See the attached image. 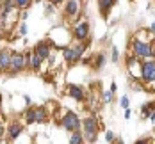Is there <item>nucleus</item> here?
Returning <instances> with one entry per match:
<instances>
[{
  "label": "nucleus",
  "mask_w": 155,
  "mask_h": 144,
  "mask_svg": "<svg viewBox=\"0 0 155 144\" xmlns=\"http://www.w3.org/2000/svg\"><path fill=\"white\" fill-rule=\"evenodd\" d=\"M100 132V125H98V119L96 117H86L82 121V135L86 137L87 142H94L96 141V135Z\"/></svg>",
  "instance_id": "f257e3e1"
},
{
  "label": "nucleus",
  "mask_w": 155,
  "mask_h": 144,
  "mask_svg": "<svg viewBox=\"0 0 155 144\" xmlns=\"http://www.w3.org/2000/svg\"><path fill=\"white\" fill-rule=\"evenodd\" d=\"M86 43L84 41H78L77 45H71V46H64L62 48V53H64V61L66 62H77L78 59L82 57V53L86 52Z\"/></svg>",
  "instance_id": "f03ea898"
},
{
  "label": "nucleus",
  "mask_w": 155,
  "mask_h": 144,
  "mask_svg": "<svg viewBox=\"0 0 155 144\" xmlns=\"http://www.w3.org/2000/svg\"><path fill=\"white\" fill-rule=\"evenodd\" d=\"M132 55L137 57V59H141V61L152 57V43L134 39V41H132Z\"/></svg>",
  "instance_id": "7ed1b4c3"
},
{
  "label": "nucleus",
  "mask_w": 155,
  "mask_h": 144,
  "mask_svg": "<svg viewBox=\"0 0 155 144\" xmlns=\"http://www.w3.org/2000/svg\"><path fill=\"white\" fill-rule=\"evenodd\" d=\"M61 125L64 126V130H68V132H77V130H80V126H82V123H80V119H78V116L75 112H66L61 119Z\"/></svg>",
  "instance_id": "20e7f679"
},
{
  "label": "nucleus",
  "mask_w": 155,
  "mask_h": 144,
  "mask_svg": "<svg viewBox=\"0 0 155 144\" xmlns=\"http://www.w3.org/2000/svg\"><path fill=\"white\" fill-rule=\"evenodd\" d=\"M47 119V110L45 107H32L25 112V121L31 125V123H43Z\"/></svg>",
  "instance_id": "39448f33"
},
{
  "label": "nucleus",
  "mask_w": 155,
  "mask_h": 144,
  "mask_svg": "<svg viewBox=\"0 0 155 144\" xmlns=\"http://www.w3.org/2000/svg\"><path fill=\"white\" fill-rule=\"evenodd\" d=\"M141 80L144 84L155 82V61H144V62H141Z\"/></svg>",
  "instance_id": "423d86ee"
},
{
  "label": "nucleus",
  "mask_w": 155,
  "mask_h": 144,
  "mask_svg": "<svg viewBox=\"0 0 155 144\" xmlns=\"http://www.w3.org/2000/svg\"><path fill=\"white\" fill-rule=\"evenodd\" d=\"M141 59L134 55H127V68L132 73V78H141Z\"/></svg>",
  "instance_id": "0eeeda50"
},
{
  "label": "nucleus",
  "mask_w": 155,
  "mask_h": 144,
  "mask_svg": "<svg viewBox=\"0 0 155 144\" xmlns=\"http://www.w3.org/2000/svg\"><path fill=\"white\" fill-rule=\"evenodd\" d=\"M50 48H52V41H39L34 48V53L39 59L47 61V59H50Z\"/></svg>",
  "instance_id": "6e6552de"
},
{
  "label": "nucleus",
  "mask_w": 155,
  "mask_h": 144,
  "mask_svg": "<svg viewBox=\"0 0 155 144\" xmlns=\"http://www.w3.org/2000/svg\"><path fill=\"white\" fill-rule=\"evenodd\" d=\"M87 36H89V23H87V21L78 23L77 27H75V30H73V37H75L77 41H86Z\"/></svg>",
  "instance_id": "1a4fd4ad"
},
{
  "label": "nucleus",
  "mask_w": 155,
  "mask_h": 144,
  "mask_svg": "<svg viewBox=\"0 0 155 144\" xmlns=\"http://www.w3.org/2000/svg\"><path fill=\"white\" fill-rule=\"evenodd\" d=\"M11 57H13V53L9 50H0V71H9Z\"/></svg>",
  "instance_id": "9d476101"
},
{
  "label": "nucleus",
  "mask_w": 155,
  "mask_h": 144,
  "mask_svg": "<svg viewBox=\"0 0 155 144\" xmlns=\"http://www.w3.org/2000/svg\"><path fill=\"white\" fill-rule=\"evenodd\" d=\"M78 13V0H68L66 5H64V16L71 18Z\"/></svg>",
  "instance_id": "9b49d317"
},
{
  "label": "nucleus",
  "mask_w": 155,
  "mask_h": 144,
  "mask_svg": "<svg viewBox=\"0 0 155 144\" xmlns=\"http://www.w3.org/2000/svg\"><path fill=\"white\" fill-rule=\"evenodd\" d=\"M68 94L71 96L73 100H77V101H82L84 100V89L80 87V85H68Z\"/></svg>",
  "instance_id": "f8f14e48"
},
{
  "label": "nucleus",
  "mask_w": 155,
  "mask_h": 144,
  "mask_svg": "<svg viewBox=\"0 0 155 144\" xmlns=\"http://www.w3.org/2000/svg\"><path fill=\"white\" fill-rule=\"evenodd\" d=\"M5 130H7V135H9V139H16V137L21 133L23 125H21V123H18V121H15V123H11L9 126L5 128Z\"/></svg>",
  "instance_id": "ddd939ff"
},
{
  "label": "nucleus",
  "mask_w": 155,
  "mask_h": 144,
  "mask_svg": "<svg viewBox=\"0 0 155 144\" xmlns=\"http://www.w3.org/2000/svg\"><path fill=\"white\" fill-rule=\"evenodd\" d=\"M116 2H118V0H98V9H100V13L104 16H107L109 11L114 7Z\"/></svg>",
  "instance_id": "4468645a"
},
{
  "label": "nucleus",
  "mask_w": 155,
  "mask_h": 144,
  "mask_svg": "<svg viewBox=\"0 0 155 144\" xmlns=\"http://www.w3.org/2000/svg\"><path fill=\"white\" fill-rule=\"evenodd\" d=\"M41 66H43V59H39L34 52L31 53V68L34 69V71H39L41 69Z\"/></svg>",
  "instance_id": "2eb2a0df"
},
{
  "label": "nucleus",
  "mask_w": 155,
  "mask_h": 144,
  "mask_svg": "<svg viewBox=\"0 0 155 144\" xmlns=\"http://www.w3.org/2000/svg\"><path fill=\"white\" fill-rule=\"evenodd\" d=\"M70 144H84V135H82V130L71 132V137H70Z\"/></svg>",
  "instance_id": "dca6fc26"
},
{
  "label": "nucleus",
  "mask_w": 155,
  "mask_h": 144,
  "mask_svg": "<svg viewBox=\"0 0 155 144\" xmlns=\"http://www.w3.org/2000/svg\"><path fill=\"white\" fill-rule=\"evenodd\" d=\"M104 64H105V55H104V53H100V55H94V68H96V69H98V68H102V66H104Z\"/></svg>",
  "instance_id": "f3484780"
},
{
  "label": "nucleus",
  "mask_w": 155,
  "mask_h": 144,
  "mask_svg": "<svg viewBox=\"0 0 155 144\" xmlns=\"http://www.w3.org/2000/svg\"><path fill=\"white\" fill-rule=\"evenodd\" d=\"M150 114H152V110H150V107H148V103L141 107V117H144V119L148 117V119H150Z\"/></svg>",
  "instance_id": "a211bd4d"
},
{
  "label": "nucleus",
  "mask_w": 155,
  "mask_h": 144,
  "mask_svg": "<svg viewBox=\"0 0 155 144\" xmlns=\"http://www.w3.org/2000/svg\"><path fill=\"white\" fill-rule=\"evenodd\" d=\"M13 2H15L16 7H20V9H25V7L31 4V0H13Z\"/></svg>",
  "instance_id": "6ab92c4d"
},
{
  "label": "nucleus",
  "mask_w": 155,
  "mask_h": 144,
  "mask_svg": "<svg viewBox=\"0 0 155 144\" xmlns=\"http://www.w3.org/2000/svg\"><path fill=\"white\" fill-rule=\"evenodd\" d=\"M128 103H130V100H128V96H123V98L120 100V105H121L123 109H128Z\"/></svg>",
  "instance_id": "aec40b11"
},
{
  "label": "nucleus",
  "mask_w": 155,
  "mask_h": 144,
  "mask_svg": "<svg viewBox=\"0 0 155 144\" xmlns=\"http://www.w3.org/2000/svg\"><path fill=\"white\" fill-rule=\"evenodd\" d=\"M104 101H105V103H110V101H112V93H110V91H109V93H104Z\"/></svg>",
  "instance_id": "412c9836"
},
{
  "label": "nucleus",
  "mask_w": 155,
  "mask_h": 144,
  "mask_svg": "<svg viewBox=\"0 0 155 144\" xmlns=\"http://www.w3.org/2000/svg\"><path fill=\"white\" fill-rule=\"evenodd\" d=\"M114 139H116V137H114V133H112V132H107V133H105V141H107V142H112Z\"/></svg>",
  "instance_id": "4be33fe9"
},
{
  "label": "nucleus",
  "mask_w": 155,
  "mask_h": 144,
  "mask_svg": "<svg viewBox=\"0 0 155 144\" xmlns=\"http://www.w3.org/2000/svg\"><path fill=\"white\" fill-rule=\"evenodd\" d=\"M118 57H120V53H118V48L112 46V61L116 62V61H118Z\"/></svg>",
  "instance_id": "5701e85b"
},
{
  "label": "nucleus",
  "mask_w": 155,
  "mask_h": 144,
  "mask_svg": "<svg viewBox=\"0 0 155 144\" xmlns=\"http://www.w3.org/2000/svg\"><path fill=\"white\" fill-rule=\"evenodd\" d=\"M4 133H5V126L2 125V116H0V139L4 137Z\"/></svg>",
  "instance_id": "b1692460"
},
{
  "label": "nucleus",
  "mask_w": 155,
  "mask_h": 144,
  "mask_svg": "<svg viewBox=\"0 0 155 144\" xmlns=\"http://www.w3.org/2000/svg\"><path fill=\"white\" fill-rule=\"evenodd\" d=\"M20 34H21V36H25V34H27V25H25V23L20 27Z\"/></svg>",
  "instance_id": "393cba45"
},
{
  "label": "nucleus",
  "mask_w": 155,
  "mask_h": 144,
  "mask_svg": "<svg viewBox=\"0 0 155 144\" xmlns=\"http://www.w3.org/2000/svg\"><path fill=\"white\" fill-rule=\"evenodd\" d=\"M130 116H132V110L130 109H125V119H130Z\"/></svg>",
  "instance_id": "a878e982"
},
{
  "label": "nucleus",
  "mask_w": 155,
  "mask_h": 144,
  "mask_svg": "<svg viewBox=\"0 0 155 144\" xmlns=\"http://www.w3.org/2000/svg\"><path fill=\"white\" fill-rule=\"evenodd\" d=\"M136 144H150L148 139H139V141H136Z\"/></svg>",
  "instance_id": "bb28decb"
},
{
  "label": "nucleus",
  "mask_w": 155,
  "mask_h": 144,
  "mask_svg": "<svg viewBox=\"0 0 155 144\" xmlns=\"http://www.w3.org/2000/svg\"><path fill=\"white\" fill-rule=\"evenodd\" d=\"M116 89H118V85H116V84H114V82H112V84H110V93H112V94H114V93H116Z\"/></svg>",
  "instance_id": "cd10ccee"
},
{
  "label": "nucleus",
  "mask_w": 155,
  "mask_h": 144,
  "mask_svg": "<svg viewBox=\"0 0 155 144\" xmlns=\"http://www.w3.org/2000/svg\"><path fill=\"white\" fill-rule=\"evenodd\" d=\"M62 2H64V0H50L52 5H59V4H62Z\"/></svg>",
  "instance_id": "c85d7f7f"
},
{
  "label": "nucleus",
  "mask_w": 155,
  "mask_h": 144,
  "mask_svg": "<svg viewBox=\"0 0 155 144\" xmlns=\"http://www.w3.org/2000/svg\"><path fill=\"white\" fill-rule=\"evenodd\" d=\"M152 57H153V59H155V41H153V43H152Z\"/></svg>",
  "instance_id": "c756f323"
},
{
  "label": "nucleus",
  "mask_w": 155,
  "mask_h": 144,
  "mask_svg": "<svg viewBox=\"0 0 155 144\" xmlns=\"http://www.w3.org/2000/svg\"><path fill=\"white\" fill-rule=\"evenodd\" d=\"M150 32H155V21L152 23V25H150Z\"/></svg>",
  "instance_id": "7c9ffc66"
},
{
  "label": "nucleus",
  "mask_w": 155,
  "mask_h": 144,
  "mask_svg": "<svg viewBox=\"0 0 155 144\" xmlns=\"http://www.w3.org/2000/svg\"><path fill=\"white\" fill-rule=\"evenodd\" d=\"M132 2H136V0H132Z\"/></svg>",
  "instance_id": "2f4dec72"
},
{
  "label": "nucleus",
  "mask_w": 155,
  "mask_h": 144,
  "mask_svg": "<svg viewBox=\"0 0 155 144\" xmlns=\"http://www.w3.org/2000/svg\"><path fill=\"white\" fill-rule=\"evenodd\" d=\"M0 116H2V114H0Z\"/></svg>",
  "instance_id": "473e14b6"
},
{
  "label": "nucleus",
  "mask_w": 155,
  "mask_h": 144,
  "mask_svg": "<svg viewBox=\"0 0 155 144\" xmlns=\"http://www.w3.org/2000/svg\"><path fill=\"white\" fill-rule=\"evenodd\" d=\"M153 2H155V0H153Z\"/></svg>",
  "instance_id": "72a5a7b5"
}]
</instances>
